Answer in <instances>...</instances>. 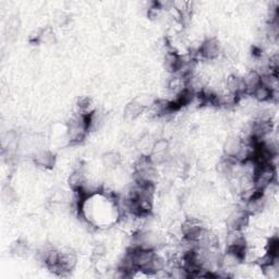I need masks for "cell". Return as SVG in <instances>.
<instances>
[{
    "instance_id": "1",
    "label": "cell",
    "mask_w": 279,
    "mask_h": 279,
    "mask_svg": "<svg viewBox=\"0 0 279 279\" xmlns=\"http://www.w3.org/2000/svg\"><path fill=\"white\" fill-rule=\"evenodd\" d=\"M250 215L245 209H238L229 215L227 225L230 230H242L249 224Z\"/></svg>"
},
{
    "instance_id": "2",
    "label": "cell",
    "mask_w": 279,
    "mask_h": 279,
    "mask_svg": "<svg viewBox=\"0 0 279 279\" xmlns=\"http://www.w3.org/2000/svg\"><path fill=\"white\" fill-rule=\"evenodd\" d=\"M221 47L215 38H209L200 47V54L205 59H216L220 55Z\"/></svg>"
},
{
    "instance_id": "3",
    "label": "cell",
    "mask_w": 279,
    "mask_h": 279,
    "mask_svg": "<svg viewBox=\"0 0 279 279\" xmlns=\"http://www.w3.org/2000/svg\"><path fill=\"white\" fill-rule=\"evenodd\" d=\"M243 80V84H245L246 94H251L256 87L262 84V77L256 70H251L247 73Z\"/></svg>"
},
{
    "instance_id": "4",
    "label": "cell",
    "mask_w": 279,
    "mask_h": 279,
    "mask_svg": "<svg viewBox=\"0 0 279 279\" xmlns=\"http://www.w3.org/2000/svg\"><path fill=\"white\" fill-rule=\"evenodd\" d=\"M275 92L276 91L272 90L271 87H268L262 83L251 93V95L259 101H268L273 99V97L275 96Z\"/></svg>"
},
{
    "instance_id": "5",
    "label": "cell",
    "mask_w": 279,
    "mask_h": 279,
    "mask_svg": "<svg viewBox=\"0 0 279 279\" xmlns=\"http://www.w3.org/2000/svg\"><path fill=\"white\" fill-rule=\"evenodd\" d=\"M35 163L44 168H48L54 165L55 157L54 155L49 152H41L36 155V157H35Z\"/></svg>"
},
{
    "instance_id": "6",
    "label": "cell",
    "mask_w": 279,
    "mask_h": 279,
    "mask_svg": "<svg viewBox=\"0 0 279 279\" xmlns=\"http://www.w3.org/2000/svg\"><path fill=\"white\" fill-rule=\"evenodd\" d=\"M144 109L145 108L143 107V106H142L140 103H138L136 100H134L127 106L125 115L128 119H134L138 117Z\"/></svg>"
},
{
    "instance_id": "7",
    "label": "cell",
    "mask_w": 279,
    "mask_h": 279,
    "mask_svg": "<svg viewBox=\"0 0 279 279\" xmlns=\"http://www.w3.org/2000/svg\"><path fill=\"white\" fill-rule=\"evenodd\" d=\"M103 161L106 167L115 168L120 164V156H119L117 153H107L104 155Z\"/></svg>"
}]
</instances>
